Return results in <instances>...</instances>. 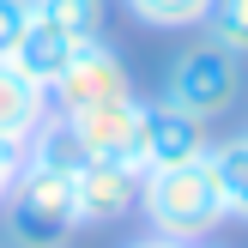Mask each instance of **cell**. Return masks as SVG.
I'll list each match as a JSON object with an SVG mask.
<instances>
[{
	"instance_id": "5",
	"label": "cell",
	"mask_w": 248,
	"mask_h": 248,
	"mask_svg": "<svg viewBox=\"0 0 248 248\" xmlns=\"http://www.w3.org/2000/svg\"><path fill=\"white\" fill-rule=\"evenodd\" d=\"M73 127L85 157H103V164H127L140 170V140H145V103L140 97H115V103H97L79 109V115H61ZM145 176V170H140Z\"/></svg>"
},
{
	"instance_id": "6",
	"label": "cell",
	"mask_w": 248,
	"mask_h": 248,
	"mask_svg": "<svg viewBox=\"0 0 248 248\" xmlns=\"http://www.w3.org/2000/svg\"><path fill=\"white\" fill-rule=\"evenodd\" d=\"M133 206H140V170L103 164V157H85L73 170V218L79 224H115Z\"/></svg>"
},
{
	"instance_id": "16",
	"label": "cell",
	"mask_w": 248,
	"mask_h": 248,
	"mask_svg": "<svg viewBox=\"0 0 248 248\" xmlns=\"http://www.w3.org/2000/svg\"><path fill=\"white\" fill-rule=\"evenodd\" d=\"M127 248H182V242H170V236H140V242H127Z\"/></svg>"
},
{
	"instance_id": "8",
	"label": "cell",
	"mask_w": 248,
	"mask_h": 248,
	"mask_svg": "<svg viewBox=\"0 0 248 248\" xmlns=\"http://www.w3.org/2000/svg\"><path fill=\"white\" fill-rule=\"evenodd\" d=\"M55 115V103H48V91L36 79H24L12 61H0V140L12 145H31L36 127Z\"/></svg>"
},
{
	"instance_id": "7",
	"label": "cell",
	"mask_w": 248,
	"mask_h": 248,
	"mask_svg": "<svg viewBox=\"0 0 248 248\" xmlns=\"http://www.w3.org/2000/svg\"><path fill=\"white\" fill-rule=\"evenodd\" d=\"M212 152V133L200 115L176 103H145V140H140V170H170V164H194V157Z\"/></svg>"
},
{
	"instance_id": "15",
	"label": "cell",
	"mask_w": 248,
	"mask_h": 248,
	"mask_svg": "<svg viewBox=\"0 0 248 248\" xmlns=\"http://www.w3.org/2000/svg\"><path fill=\"white\" fill-rule=\"evenodd\" d=\"M18 164H24V145H12V140H0V206H6V194H12V182H18Z\"/></svg>"
},
{
	"instance_id": "3",
	"label": "cell",
	"mask_w": 248,
	"mask_h": 248,
	"mask_svg": "<svg viewBox=\"0 0 248 248\" xmlns=\"http://www.w3.org/2000/svg\"><path fill=\"white\" fill-rule=\"evenodd\" d=\"M236 97H242V55H230V48L212 43V36L188 43L176 61H170V73H164V103L200 115L206 127H212L218 115H230Z\"/></svg>"
},
{
	"instance_id": "17",
	"label": "cell",
	"mask_w": 248,
	"mask_h": 248,
	"mask_svg": "<svg viewBox=\"0 0 248 248\" xmlns=\"http://www.w3.org/2000/svg\"><path fill=\"white\" fill-rule=\"evenodd\" d=\"M194 248H218V242H194Z\"/></svg>"
},
{
	"instance_id": "1",
	"label": "cell",
	"mask_w": 248,
	"mask_h": 248,
	"mask_svg": "<svg viewBox=\"0 0 248 248\" xmlns=\"http://www.w3.org/2000/svg\"><path fill=\"white\" fill-rule=\"evenodd\" d=\"M133 212L152 224V236H170L182 248L206 242L230 218L224 188H218V170H212V152L194 157V164L145 170V176H140V206H133Z\"/></svg>"
},
{
	"instance_id": "4",
	"label": "cell",
	"mask_w": 248,
	"mask_h": 248,
	"mask_svg": "<svg viewBox=\"0 0 248 248\" xmlns=\"http://www.w3.org/2000/svg\"><path fill=\"white\" fill-rule=\"evenodd\" d=\"M115 97H133V79H127V61H121L115 48L103 43V36L79 43V55L67 61V73L48 85V103H55V115H79V109L115 103Z\"/></svg>"
},
{
	"instance_id": "10",
	"label": "cell",
	"mask_w": 248,
	"mask_h": 248,
	"mask_svg": "<svg viewBox=\"0 0 248 248\" xmlns=\"http://www.w3.org/2000/svg\"><path fill=\"white\" fill-rule=\"evenodd\" d=\"M31 18L91 43V36H103V0H31Z\"/></svg>"
},
{
	"instance_id": "2",
	"label": "cell",
	"mask_w": 248,
	"mask_h": 248,
	"mask_svg": "<svg viewBox=\"0 0 248 248\" xmlns=\"http://www.w3.org/2000/svg\"><path fill=\"white\" fill-rule=\"evenodd\" d=\"M0 218H6V236L18 248H67V236L79 230V218H73V176L24 157Z\"/></svg>"
},
{
	"instance_id": "9",
	"label": "cell",
	"mask_w": 248,
	"mask_h": 248,
	"mask_svg": "<svg viewBox=\"0 0 248 248\" xmlns=\"http://www.w3.org/2000/svg\"><path fill=\"white\" fill-rule=\"evenodd\" d=\"M73 55H79V36H67V31H55V24H36V18H31V24H24V36H18V48H12V67L48 91V85L67 73Z\"/></svg>"
},
{
	"instance_id": "13",
	"label": "cell",
	"mask_w": 248,
	"mask_h": 248,
	"mask_svg": "<svg viewBox=\"0 0 248 248\" xmlns=\"http://www.w3.org/2000/svg\"><path fill=\"white\" fill-rule=\"evenodd\" d=\"M200 24H206L212 43L230 48V55H248V0H212Z\"/></svg>"
},
{
	"instance_id": "14",
	"label": "cell",
	"mask_w": 248,
	"mask_h": 248,
	"mask_svg": "<svg viewBox=\"0 0 248 248\" xmlns=\"http://www.w3.org/2000/svg\"><path fill=\"white\" fill-rule=\"evenodd\" d=\"M24 24H31V0H0V61H12Z\"/></svg>"
},
{
	"instance_id": "12",
	"label": "cell",
	"mask_w": 248,
	"mask_h": 248,
	"mask_svg": "<svg viewBox=\"0 0 248 248\" xmlns=\"http://www.w3.org/2000/svg\"><path fill=\"white\" fill-rule=\"evenodd\" d=\"M121 6H127L145 31H194L212 0H121Z\"/></svg>"
},
{
	"instance_id": "11",
	"label": "cell",
	"mask_w": 248,
	"mask_h": 248,
	"mask_svg": "<svg viewBox=\"0 0 248 248\" xmlns=\"http://www.w3.org/2000/svg\"><path fill=\"white\" fill-rule=\"evenodd\" d=\"M212 170H218V188H224L230 218H242V224H248V133H242V140L212 145Z\"/></svg>"
}]
</instances>
